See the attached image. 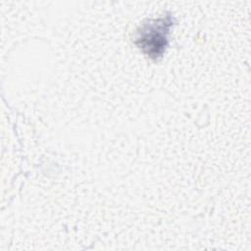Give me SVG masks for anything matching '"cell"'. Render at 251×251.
I'll return each instance as SVG.
<instances>
[{
    "label": "cell",
    "mask_w": 251,
    "mask_h": 251,
    "mask_svg": "<svg viewBox=\"0 0 251 251\" xmlns=\"http://www.w3.org/2000/svg\"><path fill=\"white\" fill-rule=\"evenodd\" d=\"M167 23H154L149 25L145 30H143L138 37L140 40V46L144 51H146L150 56H158L161 54L166 45L167 39Z\"/></svg>",
    "instance_id": "cell-1"
}]
</instances>
